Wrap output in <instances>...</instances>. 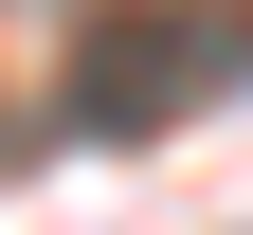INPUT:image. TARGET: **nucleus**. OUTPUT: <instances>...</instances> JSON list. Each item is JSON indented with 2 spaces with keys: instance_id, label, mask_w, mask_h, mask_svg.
Wrapping results in <instances>:
<instances>
[{
  "instance_id": "obj_1",
  "label": "nucleus",
  "mask_w": 253,
  "mask_h": 235,
  "mask_svg": "<svg viewBox=\"0 0 253 235\" xmlns=\"http://www.w3.org/2000/svg\"><path fill=\"white\" fill-rule=\"evenodd\" d=\"M217 73V18L199 0H145V18H109V37H73V127H109V145H145V127L181 109V91Z\"/></svg>"
}]
</instances>
